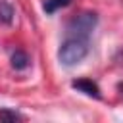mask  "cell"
Wrapping results in <instances>:
<instances>
[{"mask_svg": "<svg viewBox=\"0 0 123 123\" xmlns=\"http://www.w3.org/2000/svg\"><path fill=\"white\" fill-rule=\"evenodd\" d=\"M71 4V0H44V4H42V10L50 15V13H54V12H58V10H62V8H65V6H69Z\"/></svg>", "mask_w": 123, "mask_h": 123, "instance_id": "6", "label": "cell"}, {"mask_svg": "<svg viewBox=\"0 0 123 123\" xmlns=\"http://www.w3.org/2000/svg\"><path fill=\"white\" fill-rule=\"evenodd\" d=\"M88 54V38H79V37H67L60 50H58V60L60 63L71 67L77 65L79 62H83Z\"/></svg>", "mask_w": 123, "mask_h": 123, "instance_id": "1", "label": "cell"}, {"mask_svg": "<svg viewBox=\"0 0 123 123\" xmlns=\"http://www.w3.org/2000/svg\"><path fill=\"white\" fill-rule=\"evenodd\" d=\"M0 119H6V121H17V119H23V117H21V113H17V111L0 110Z\"/></svg>", "mask_w": 123, "mask_h": 123, "instance_id": "7", "label": "cell"}, {"mask_svg": "<svg viewBox=\"0 0 123 123\" xmlns=\"http://www.w3.org/2000/svg\"><path fill=\"white\" fill-rule=\"evenodd\" d=\"M71 86H73V88H77L79 92L86 94V96L100 98V88H98V85H96L94 81H90V79H77V81H73V83H71Z\"/></svg>", "mask_w": 123, "mask_h": 123, "instance_id": "3", "label": "cell"}, {"mask_svg": "<svg viewBox=\"0 0 123 123\" xmlns=\"http://www.w3.org/2000/svg\"><path fill=\"white\" fill-rule=\"evenodd\" d=\"M96 25H98V15L94 12H81L67 23V37L88 38Z\"/></svg>", "mask_w": 123, "mask_h": 123, "instance_id": "2", "label": "cell"}, {"mask_svg": "<svg viewBox=\"0 0 123 123\" xmlns=\"http://www.w3.org/2000/svg\"><path fill=\"white\" fill-rule=\"evenodd\" d=\"M12 21H13V8H12L10 2L2 0V2H0V23L10 25Z\"/></svg>", "mask_w": 123, "mask_h": 123, "instance_id": "5", "label": "cell"}, {"mask_svg": "<svg viewBox=\"0 0 123 123\" xmlns=\"http://www.w3.org/2000/svg\"><path fill=\"white\" fill-rule=\"evenodd\" d=\"M27 65H29V56L23 50H15L12 54V67L17 71H23V69H27Z\"/></svg>", "mask_w": 123, "mask_h": 123, "instance_id": "4", "label": "cell"}]
</instances>
